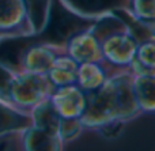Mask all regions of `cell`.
<instances>
[{"instance_id": "1", "label": "cell", "mask_w": 155, "mask_h": 151, "mask_svg": "<svg viewBox=\"0 0 155 151\" xmlns=\"http://www.w3.org/2000/svg\"><path fill=\"white\" fill-rule=\"evenodd\" d=\"M90 26V22L86 19L78 18L72 14L67 12L64 8H61L57 4L54 14L52 16L51 25H49L48 31L44 35V40L49 41H64L74 33L80 31Z\"/></svg>"}, {"instance_id": "8", "label": "cell", "mask_w": 155, "mask_h": 151, "mask_svg": "<svg viewBox=\"0 0 155 151\" xmlns=\"http://www.w3.org/2000/svg\"><path fill=\"white\" fill-rule=\"evenodd\" d=\"M121 128H123V125H121L120 123H113V124L105 125V127L102 128V132H104V135L107 136V138H114V136H117L118 133L121 132Z\"/></svg>"}, {"instance_id": "2", "label": "cell", "mask_w": 155, "mask_h": 151, "mask_svg": "<svg viewBox=\"0 0 155 151\" xmlns=\"http://www.w3.org/2000/svg\"><path fill=\"white\" fill-rule=\"evenodd\" d=\"M38 38H8L0 42V61L8 65H16L22 52Z\"/></svg>"}, {"instance_id": "4", "label": "cell", "mask_w": 155, "mask_h": 151, "mask_svg": "<svg viewBox=\"0 0 155 151\" xmlns=\"http://www.w3.org/2000/svg\"><path fill=\"white\" fill-rule=\"evenodd\" d=\"M25 123H26V119L19 117L16 113L0 106V131L8 130V128L22 127V124H25Z\"/></svg>"}, {"instance_id": "3", "label": "cell", "mask_w": 155, "mask_h": 151, "mask_svg": "<svg viewBox=\"0 0 155 151\" xmlns=\"http://www.w3.org/2000/svg\"><path fill=\"white\" fill-rule=\"evenodd\" d=\"M37 121L40 124V127H42L44 130H46L48 132H53L57 130V114L56 112L52 109L51 105H44L38 109L37 112Z\"/></svg>"}, {"instance_id": "5", "label": "cell", "mask_w": 155, "mask_h": 151, "mask_svg": "<svg viewBox=\"0 0 155 151\" xmlns=\"http://www.w3.org/2000/svg\"><path fill=\"white\" fill-rule=\"evenodd\" d=\"M29 146H30V149H35V150L51 149V147H52L51 136L46 135V133H44V132H38V131H34V132L30 133Z\"/></svg>"}, {"instance_id": "7", "label": "cell", "mask_w": 155, "mask_h": 151, "mask_svg": "<svg viewBox=\"0 0 155 151\" xmlns=\"http://www.w3.org/2000/svg\"><path fill=\"white\" fill-rule=\"evenodd\" d=\"M61 130H63V135H64V138H74V136L78 133V131H79V125H78V123L68 120V121L63 123Z\"/></svg>"}, {"instance_id": "9", "label": "cell", "mask_w": 155, "mask_h": 151, "mask_svg": "<svg viewBox=\"0 0 155 151\" xmlns=\"http://www.w3.org/2000/svg\"><path fill=\"white\" fill-rule=\"evenodd\" d=\"M8 83H10V76L0 70V91L7 93Z\"/></svg>"}, {"instance_id": "6", "label": "cell", "mask_w": 155, "mask_h": 151, "mask_svg": "<svg viewBox=\"0 0 155 151\" xmlns=\"http://www.w3.org/2000/svg\"><path fill=\"white\" fill-rule=\"evenodd\" d=\"M76 4L78 8H83V10H102V8H106L107 4L113 2V0H72Z\"/></svg>"}]
</instances>
